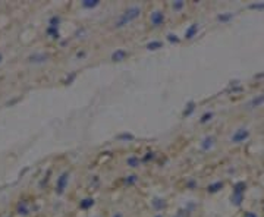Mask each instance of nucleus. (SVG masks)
<instances>
[{
	"label": "nucleus",
	"mask_w": 264,
	"mask_h": 217,
	"mask_svg": "<svg viewBox=\"0 0 264 217\" xmlns=\"http://www.w3.org/2000/svg\"><path fill=\"white\" fill-rule=\"evenodd\" d=\"M150 21H151V24L154 26H160L165 22V13L161 10H154L151 13V16H150Z\"/></svg>",
	"instance_id": "20e7f679"
},
{
	"label": "nucleus",
	"mask_w": 264,
	"mask_h": 217,
	"mask_svg": "<svg viewBox=\"0 0 264 217\" xmlns=\"http://www.w3.org/2000/svg\"><path fill=\"white\" fill-rule=\"evenodd\" d=\"M245 189H247V184L245 182H238L233 186V192L232 194H238V195H244Z\"/></svg>",
	"instance_id": "9d476101"
},
{
	"label": "nucleus",
	"mask_w": 264,
	"mask_h": 217,
	"mask_svg": "<svg viewBox=\"0 0 264 217\" xmlns=\"http://www.w3.org/2000/svg\"><path fill=\"white\" fill-rule=\"evenodd\" d=\"M264 103V94H260V95H257L255 99H252L250 101V104H248V107L250 109H255V107H258V106H261Z\"/></svg>",
	"instance_id": "1a4fd4ad"
},
{
	"label": "nucleus",
	"mask_w": 264,
	"mask_h": 217,
	"mask_svg": "<svg viewBox=\"0 0 264 217\" xmlns=\"http://www.w3.org/2000/svg\"><path fill=\"white\" fill-rule=\"evenodd\" d=\"M113 217H123V216H122L120 213H115V216H113Z\"/></svg>",
	"instance_id": "2f4dec72"
},
{
	"label": "nucleus",
	"mask_w": 264,
	"mask_h": 217,
	"mask_svg": "<svg viewBox=\"0 0 264 217\" xmlns=\"http://www.w3.org/2000/svg\"><path fill=\"white\" fill-rule=\"evenodd\" d=\"M139 15H141V7L138 6H131L128 7L125 12L122 13L120 16L118 18V21H116V24H115V26L116 28H122V26L128 25L129 22H132V21H135L137 18H138Z\"/></svg>",
	"instance_id": "f257e3e1"
},
{
	"label": "nucleus",
	"mask_w": 264,
	"mask_h": 217,
	"mask_svg": "<svg viewBox=\"0 0 264 217\" xmlns=\"http://www.w3.org/2000/svg\"><path fill=\"white\" fill-rule=\"evenodd\" d=\"M211 119H213V113L207 112V113H204V114L201 116V119H200V123H207V122H210Z\"/></svg>",
	"instance_id": "412c9836"
},
{
	"label": "nucleus",
	"mask_w": 264,
	"mask_h": 217,
	"mask_svg": "<svg viewBox=\"0 0 264 217\" xmlns=\"http://www.w3.org/2000/svg\"><path fill=\"white\" fill-rule=\"evenodd\" d=\"M250 138V131L245 129V128H239L238 131H235V134L232 135V142L239 144V142H244L245 139Z\"/></svg>",
	"instance_id": "7ed1b4c3"
},
{
	"label": "nucleus",
	"mask_w": 264,
	"mask_h": 217,
	"mask_svg": "<svg viewBox=\"0 0 264 217\" xmlns=\"http://www.w3.org/2000/svg\"><path fill=\"white\" fill-rule=\"evenodd\" d=\"M195 182H194V180H189V182H188V186H189V188H192V186H195Z\"/></svg>",
	"instance_id": "7c9ffc66"
},
{
	"label": "nucleus",
	"mask_w": 264,
	"mask_h": 217,
	"mask_svg": "<svg viewBox=\"0 0 264 217\" xmlns=\"http://www.w3.org/2000/svg\"><path fill=\"white\" fill-rule=\"evenodd\" d=\"M126 163H128V166H131V167H138L139 166V158L135 157V156H131V157H128Z\"/></svg>",
	"instance_id": "a211bd4d"
},
{
	"label": "nucleus",
	"mask_w": 264,
	"mask_h": 217,
	"mask_svg": "<svg viewBox=\"0 0 264 217\" xmlns=\"http://www.w3.org/2000/svg\"><path fill=\"white\" fill-rule=\"evenodd\" d=\"M161 47H163V43H161V41H150V43L147 44V48H148L150 52H156V50L161 48Z\"/></svg>",
	"instance_id": "2eb2a0df"
},
{
	"label": "nucleus",
	"mask_w": 264,
	"mask_h": 217,
	"mask_svg": "<svg viewBox=\"0 0 264 217\" xmlns=\"http://www.w3.org/2000/svg\"><path fill=\"white\" fill-rule=\"evenodd\" d=\"M68 182H69V173L63 172L59 178H57V182H56V194L57 195H62L65 192L66 186H68Z\"/></svg>",
	"instance_id": "f03ea898"
},
{
	"label": "nucleus",
	"mask_w": 264,
	"mask_h": 217,
	"mask_svg": "<svg viewBox=\"0 0 264 217\" xmlns=\"http://www.w3.org/2000/svg\"><path fill=\"white\" fill-rule=\"evenodd\" d=\"M47 34H49L52 38H59V29L54 28V26H49V28H47Z\"/></svg>",
	"instance_id": "aec40b11"
},
{
	"label": "nucleus",
	"mask_w": 264,
	"mask_h": 217,
	"mask_svg": "<svg viewBox=\"0 0 264 217\" xmlns=\"http://www.w3.org/2000/svg\"><path fill=\"white\" fill-rule=\"evenodd\" d=\"M232 18H233V13L226 12V13H220L217 16V21H220V22H227V21H231Z\"/></svg>",
	"instance_id": "f3484780"
},
{
	"label": "nucleus",
	"mask_w": 264,
	"mask_h": 217,
	"mask_svg": "<svg viewBox=\"0 0 264 217\" xmlns=\"http://www.w3.org/2000/svg\"><path fill=\"white\" fill-rule=\"evenodd\" d=\"M92 205H94V200L92 198H85V200H82L79 203V208L81 210H88V208H91Z\"/></svg>",
	"instance_id": "f8f14e48"
},
{
	"label": "nucleus",
	"mask_w": 264,
	"mask_h": 217,
	"mask_svg": "<svg viewBox=\"0 0 264 217\" xmlns=\"http://www.w3.org/2000/svg\"><path fill=\"white\" fill-rule=\"evenodd\" d=\"M197 33H198V24H192V25H189V28L186 29V33H185V38L186 40L194 38V37L197 35Z\"/></svg>",
	"instance_id": "6e6552de"
},
{
	"label": "nucleus",
	"mask_w": 264,
	"mask_h": 217,
	"mask_svg": "<svg viewBox=\"0 0 264 217\" xmlns=\"http://www.w3.org/2000/svg\"><path fill=\"white\" fill-rule=\"evenodd\" d=\"M151 204L156 210H161V208H165L166 207V201L165 200H161V198H154L151 201Z\"/></svg>",
	"instance_id": "ddd939ff"
},
{
	"label": "nucleus",
	"mask_w": 264,
	"mask_h": 217,
	"mask_svg": "<svg viewBox=\"0 0 264 217\" xmlns=\"http://www.w3.org/2000/svg\"><path fill=\"white\" fill-rule=\"evenodd\" d=\"M154 217H161V214H157V216H154Z\"/></svg>",
	"instance_id": "72a5a7b5"
},
{
	"label": "nucleus",
	"mask_w": 264,
	"mask_h": 217,
	"mask_svg": "<svg viewBox=\"0 0 264 217\" xmlns=\"http://www.w3.org/2000/svg\"><path fill=\"white\" fill-rule=\"evenodd\" d=\"M118 138L122 139V141H132V139H134V135H132V134H120Z\"/></svg>",
	"instance_id": "a878e982"
},
{
	"label": "nucleus",
	"mask_w": 264,
	"mask_h": 217,
	"mask_svg": "<svg viewBox=\"0 0 264 217\" xmlns=\"http://www.w3.org/2000/svg\"><path fill=\"white\" fill-rule=\"evenodd\" d=\"M99 5H100L99 0H84L82 2V7H85V9H94Z\"/></svg>",
	"instance_id": "4468645a"
},
{
	"label": "nucleus",
	"mask_w": 264,
	"mask_h": 217,
	"mask_svg": "<svg viewBox=\"0 0 264 217\" xmlns=\"http://www.w3.org/2000/svg\"><path fill=\"white\" fill-rule=\"evenodd\" d=\"M231 201H232V204L233 205H241L242 204V201H244V195H238V194H232V197H231Z\"/></svg>",
	"instance_id": "dca6fc26"
},
{
	"label": "nucleus",
	"mask_w": 264,
	"mask_h": 217,
	"mask_svg": "<svg viewBox=\"0 0 264 217\" xmlns=\"http://www.w3.org/2000/svg\"><path fill=\"white\" fill-rule=\"evenodd\" d=\"M194 109H195V103H194V101H189V103H188V106H186V110H184V116H185V118L191 116V113L194 112Z\"/></svg>",
	"instance_id": "6ab92c4d"
},
{
	"label": "nucleus",
	"mask_w": 264,
	"mask_h": 217,
	"mask_svg": "<svg viewBox=\"0 0 264 217\" xmlns=\"http://www.w3.org/2000/svg\"><path fill=\"white\" fill-rule=\"evenodd\" d=\"M244 217H257V216H255V213H251V211H248V213H245Z\"/></svg>",
	"instance_id": "c756f323"
},
{
	"label": "nucleus",
	"mask_w": 264,
	"mask_h": 217,
	"mask_svg": "<svg viewBox=\"0 0 264 217\" xmlns=\"http://www.w3.org/2000/svg\"><path fill=\"white\" fill-rule=\"evenodd\" d=\"M137 180H138V176L137 175H131V176H128L125 179V185H134L137 184Z\"/></svg>",
	"instance_id": "393cba45"
},
{
	"label": "nucleus",
	"mask_w": 264,
	"mask_h": 217,
	"mask_svg": "<svg viewBox=\"0 0 264 217\" xmlns=\"http://www.w3.org/2000/svg\"><path fill=\"white\" fill-rule=\"evenodd\" d=\"M222 188H223V182H214V184H211V185L207 186V191L210 192V194H216V192H219Z\"/></svg>",
	"instance_id": "9b49d317"
},
{
	"label": "nucleus",
	"mask_w": 264,
	"mask_h": 217,
	"mask_svg": "<svg viewBox=\"0 0 264 217\" xmlns=\"http://www.w3.org/2000/svg\"><path fill=\"white\" fill-rule=\"evenodd\" d=\"M59 24H60V16H52V18H50V22H49V26L59 28Z\"/></svg>",
	"instance_id": "4be33fe9"
},
{
	"label": "nucleus",
	"mask_w": 264,
	"mask_h": 217,
	"mask_svg": "<svg viewBox=\"0 0 264 217\" xmlns=\"http://www.w3.org/2000/svg\"><path fill=\"white\" fill-rule=\"evenodd\" d=\"M184 6H185V2H181V0L173 2V9H175V10H181Z\"/></svg>",
	"instance_id": "cd10ccee"
},
{
	"label": "nucleus",
	"mask_w": 264,
	"mask_h": 217,
	"mask_svg": "<svg viewBox=\"0 0 264 217\" xmlns=\"http://www.w3.org/2000/svg\"><path fill=\"white\" fill-rule=\"evenodd\" d=\"M49 60V54H44V53H34L28 57V62L31 63H44Z\"/></svg>",
	"instance_id": "39448f33"
},
{
	"label": "nucleus",
	"mask_w": 264,
	"mask_h": 217,
	"mask_svg": "<svg viewBox=\"0 0 264 217\" xmlns=\"http://www.w3.org/2000/svg\"><path fill=\"white\" fill-rule=\"evenodd\" d=\"M167 41H170V43H175V44H178L181 40L178 38V35H175V34H167Z\"/></svg>",
	"instance_id": "bb28decb"
},
{
	"label": "nucleus",
	"mask_w": 264,
	"mask_h": 217,
	"mask_svg": "<svg viewBox=\"0 0 264 217\" xmlns=\"http://www.w3.org/2000/svg\"><path fill=\"white\" fill-rule=\"evenodd\" d=\"M250 9H254V10H263L264 9V2H255V3H251Z\"/></svg>",
	"instance_id": "b1692460"
},
{
	"label": "nucleus",
	"mask_w": 264,
	"mask_h": 217,
	"mask_svg": "<svg viewBox=\"0 0 264 217\" xmlns=\"http://www.w3.org/2000/svg\"><path fill=\"white\" fill-rule=\"evenodd\" d=\"M2 60H3V56H2V53H0V62H2Z\"/></svg>",
	"instance_id": "473e14b6"
},
{
	"label": "nucleus",
	"mask_w": 264,
	"mask_h": 217,
	"mask_svg": "<svg viewBox=\"0 0 264 217\" xmlns=\"http://www.w3.org/2000/svg\"><path fill=\"white\" fill-rule=\"evenodd\" d=\"M18 211H19V214H22V216H26V214H28V207H26L25 203H19Z\"/></svg>",
	"instance_id": "5701e85b"
},
{
	"label": "nucleus",
	"mask_w": 264,
	"mask_h": 217,
	"mask_svg": "<svg viewBox=\"0 0 264 217\" xmlns=\"http://www.w3.org/2000/svg\"><path fill=\"white\" fill-rule=\"evenodd\" d=\"M151 158H154V154H153V153H147V156L144 157V161H147V160H151Z\"/></svg>",
	"instance_id": "c85d7f7f"
},
{
	"label": "nucleus",
	"mask_w": 264,
	"mask_h": 217,
	"mask_svg": "<svg viewBox=\"0 0 264 217\" xmlns=\"http://www.w3.org/2000/svg\"><path fill=\"white\" fill-rule=\"evenodd\" d=\"M214 142H216L214 137H205V138L201 141V148H203L204 151H208L211 147L214 145Z\"/></svg>",
	"instance_id": "0eeeda50"
},
{
	"label": "nucleus",
	"mask_w": 264,
	"mask_h": 217,
	"mask_svg": "<svg viewBox=\"0 0 264 217\" xmlns=\"http://www.w3.org/2000/svg\"><path fill=\"white\" fill-rule=\"evenodd\" d=\"M126 56H128L126 50H123V48H118V50H115V52L112 53V60L113 62H122V60L126 59Z\"/></svg>",
	"instance_id": "423d86ee"
}]
</instances>
